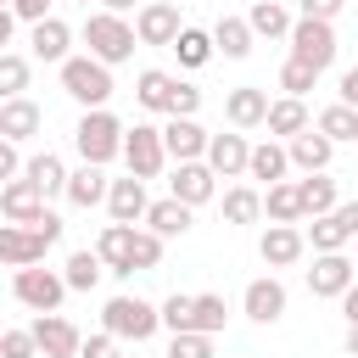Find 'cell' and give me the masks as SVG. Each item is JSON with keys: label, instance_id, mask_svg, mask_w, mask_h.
<instances>
[{"label": "cell", "instance_id": "obj_1", "mask_svg": "<svg viewBox=\"0 0 358 358\" xmlns=\"http://www.w3.org/2000/svg\"><path fill=\"white\" fill-rule=\"evenodd\" d=\"M62 241V218L45 213L39 224H0V263L17 274V268H34L45 263V252Z\"/></svg>", "mask_w": 358, "mask_h": 358}, {"label": "cell", "instance_id": "obj_2", "mask_svg": "<svg viewBox=\"0 0 358 358\" xmlns=\"http://www.w3.org/2000/svg\"><path fill=\"white\" fill-rule=\"evenodd\" d=\"M101 330L106 336H117V341H151L157 330H162V302H145V296H112L106 308H101Z\"/></svg>", "mask_w": 358, "mask_h": 358}, {"label": "cell", "instance_id": "obj_3", "mask_svg": "<svg viewBox=\"0 0 358 358\" xmlns=\"http://www.w3.org/2000/svg\"><path fill=\"white\" fill-rule=\"evenodd\" d=\"M123 140H129V129L101 106V112H84L78 117V129H73V145H78V157L84 162H95V168H106L112 157H123Z\"/></svg>", "mask_w": 358, "mask_h": 358}, {"label": "cell", "instance_id": "obj_4", "mask_svg": "<svg viewBox=\"0 0 358 358\" xmlns=\"http://www.w3.org/2000/svg\"><path fill=\"white\" fill-rule=\"evenodd\" d=\"M84 45H90L95 62L117 67V62L134 56L140 34H134V22H123V17H112V11H90V22H84Z\"/></svg>", "mask_w": 358, "mask_h": 358}, {"label": "cell", "instance_id": "obj_5", "mask_svg": "<svg viewBox=\"0 0 358 358\" xmlns=\"http://www.w3.org/2000/svg\"><path fill=\"white\" fill-rule=\"evenodd\" d=\"M62 90L84 106V112H101L112 101V67L95 62V56H67L62 62Z\"/></svg>", "mask_w": 358, "mask_h": 358}, {"label": "cell", "instance_id": "obj_6", "mask_svg": "<svg viewBox=\"0 0 358 358\" xmlns=\"http://www.w3.org/2000/svg\"><path fill=\"white\" fill-rule=\"evenodd\" d=\"M67 291H73V285H67V274H56V268H39V263L11 274V296H17L22 308H34V313H56Z\"/></svg>", "mask_w": 358, "mask_h": 358}, {"label": "cell", "instance_id": "obj_7", "mask_svg": "<svg viewBox=\"0 0 358 358\" xmlns=\"http://www.w3.org/2000/svg\"><path fill=\"white\" fill-rule=\"evenodd\" d=\"M291 56L308 62L313 73H324L336 62V22H313V17H296L291 28Z\"/></svg>", "mask_w": 358, "mask_h": 358}, {"label": "cell", "instance_id": "obj_8", "mask_svg": "<svg viewBox=\"0 0 358 358\" xmlns=\"http://www.w3.org/2000/svg\"><path fill=\"white\" fill-rule=\"evenodd\" d=\"M123 162H129V173H134V179H157V173H162V162H168L162 129L134 123V129H129V140H123Z\"/></svg>", "mask_w": 358, "mask_h": 358}, {"label": "cell", "instance_id": "obj_9", "mask_svg": "<svg viewBox=\"0 0 358 358\" xmlns=\"http://www.w3.org/2000/svg\"><path fill=\"white\" fill-rule=\"evenodd\" d=\"M134 34H140V45H168V50H173V39L185 34L179 6H168V0H145V6L134 11Z\"/></svg>", "mask_w": 358, "mask_h": 358}, {"label": "cell", "instance_id": "obj_10", "mask_svg": "<svg viewBox=\"0 0 358 358\" xmlns=\"http://www.w3.org/2000/svg\"><path fill=\"white\" fill-rule=\"evenodd\" d=\"M358 285V274H352V263H347V252H319L313 257V268H308V291L313 296H347Z\"/></svg>", "mask_w": 358, "mask_h": 358}, {"label": "cell", "instance_id": "obj_11", "mask_svg": "<svg viewBox=\"0 0 358 358\" xmlns=\"http://www.w3.org/2000/svg\"><path fill=\"white\" fill-rule=\"evenodd\" d=\"M162 145H168L173 162H207L213 134H207L196 117H168V123H162Z\"/></svg>", "mask_w": 358, "mask_h": 358}, {"label": "cell", "instance_id": "obj_12", "mask_svg": "<svg viewBox=\"0 0 358 358\" xmlns=\"http://www.w3.org/2000/svg\"><path fill=\"white\" fill-rule=\"evenodd\" d=\"M168 196L185 201V207H207V201L218 196V173H213L207 162H179L173 179H168Z\"/></svg>", "mask_w": 358, "mask_h": 358}, {"label": "cell", "instance_id": "obj_13", "mask_svg": "<svg viewBox=\"0 0 358 358\" xmlns=\"http://www.w3.org/2000/svg\"><path fill=\"white\" fill-rule=\"evenodd\" d=\"M0 213H6V224H39L50 207H45V190H39L34 179H6V190H0Z\"/></svg>", "mask_w": 358, "mask_h": 358}, {"label": "cell", "instance_id": "obj_14", "mask_svg": "<svg viewBox=\"0 0 358 358\" xmlns=\"http://www.w3.org/2000/svg\"><path fill=\"white\" fill-rule=\"evenodd\" d=\"M134 224H106L101 229V241H95V252H101V263H106V274H117V280H134Z\"/></svg>", "mask_w": 358, "mask_h": 358}, {"label": "cell", "instance_id": "obj_15", "mask_svg": "<svg viewBox=\"0 0 358 358\" xmlns=\"http://www.w3.org/2000/svg\"><path fill=\"white\" fill-rule=\"evenodd\" d=\"M302 252H308V229H296V224H268L263 241H257V257L268 268H291Z\"/></svg>", "mask_w": 358, "mask_h": 358}, {"label": "cell", "instance_id": "obj_16", "mask_svg": "<svg viewBox=\"0 0 358 358\" xmlns=\"http://www.w3.org/2000/svg\"><path fill=\"white\" fill-rule=\"evenodd\" d=\"M34 341H39L45 358H78V347H84L78 324L62 319V313H39V319H34Z\"/></svg>", "mask_w": 358, "mask_h": 358}, {"label": "cell", "instance_id": "obj_17", "mask_svg": "<svg viewBox=\"0 0 358 358\" xmlns=\"http://www.w3.org/2000/svg\"><path fill=\"white\" fill-rule=\"evenodd\" d=\"M268 95L257 90V84H235L229 95H224V117H229V129H263L268 123Z\"/></svg>", "mask_w": 358, "mask_h": 358}, {"label": "cell", "instance_id": "obj_18", "mask_svg": "<svg viewBox=\"0 0 358 358\" xmlns=\"http://www.w3.org/2000/svg\"><path fill=\"white\" fill-rule=\"evenodd\" d=\"M241 308H246L252 324H274V319L285 313V285H280L274 274H257V280L241 291Z\"/></svg>", "mask_w": 358, "mask_h": 358}, {"label": "cell", "instance_id": "obj_19", "mask_svg": "<svg viewBox=\"0 0 358 358\" xmlns=\"http://www.w3.org/2000/svg\"><path fill=\"white\" fill-rule=\"evenodd\" d=\"M207 168H213L218 179H241V173L252 168V145H246V134H213V145H207Z\"/></svg>", "mask_w": 358, "mask_h": 358}, {"label": "cell", "instance_id": "obj_20", "mask_svg": "<svg viewBox=\"0 0 358 358\" xmlns=\"http://www.w3.org/2000/svg\"><path fill=\"white\" fill-rule=\"evenodd\" d=\"M106 213H112V224H140L145 213H151V201H145V179H112V196H106Z\"/></svg>", "mask_w": 358, "mask_h": 358}, {"label": "cell", "instance_id": "obj_21", "mask_svg": "<svg viewBox=\"0 0 358 358\" xmlns=\"http://www.w3.org/2000/svg\"><path fill=\"white\" fill-rule=\"evenodd\" d=\"M67 45H73V28L62 22V17H45V22H34V34H28V50H34V62H67Z\"/></svg>", "mask_w": 358, "mask_h": 358}, {"label": "cell", "instance_id": "obj_22", "mask_svg": "<svg viewBox=\"0 0 358 358\" xmlns=\"http://www.w3.org/2000/svg\"><path fill=\"white\" fill-rule=\"evenodd\" d=\"M39 123H45V112L28 101V95H17V101H0V140H34L39 134Z\"/></svg>", "mask_w": 358, "mask_h": 358}, {"label": "cell", "instance_id": "obj_23", "mask_svg": "<svg viewBox=\"0 0 358 358\" xmlns=\"http://www.w3.org/2000/svg\"><path fill=\"white\" fill-rule=\"evenodd\" d=\"M285 151H291V168H302V173H324V168H330V157H336V140H330V134H319V129H308V134L285 140Z\"/></svg>", "mask_w": 358, "mask_h": 358}, {"label": "cell", "instance_id": "obj_24", "mask_svg": "<svg viewBox=\"0 0 358 358\" xmlns=\"http://www.w3.org/2000/svg\"><path fill=\"white\" fill-rule=\"evenodd\" d=\"M173 90H179V78L162 73V67H145V73L134 78V101H140L145 112H173Z\"/></svg>", "mask_w": 358, "mask_h": 358}, {"label": "cell", "instance_id": "obj_25", "mask_svg": "<svg viewBox=\"0 0 358 358\" xmlns=\"http://www.w3.org/2000/svg\"><path fill=\"white\" fill-rule=\"evenodd\" d=\"M274 140H296V134H308L313 123H308V101H296V95H280L274 106H268V123H263Z\"/></svg>", "mask_w": 358, "mask_h": 358}, {"label": "cell", "instance_id": "obj_26", "mask_svg": "<svg viewBox=\"0 0 358 358\" xmlns=\"http://www.w3.org/2000/svg\"><path fill=\"white\" fill-rule=\"evenodd\" d=\"M106 196H112V179H106L95 162L73 168V179H67V201H73V207H84V213H90V207H101Z\"/></svg>", "mask_w": 358, "mask_h": 358}, {"label": "cell", "instance_id": "obj_27", "mask_svg": "<svg viewBox=\"0 0 358 358\" xmlns=\"http://www.w3.org/2000/svg\"><path fill=\"white\" fill-rule=\"evenodd\" d=\"M246 22H252V34H257V39H291V28H296V17H291L280 0H252Z\"/></svg>", "mask_w": 358, "mask_h": 358}, {"label": "cell", "instance_id": "obj_28", "mask_svg": "<svg viewBox=\"0 0 358 358\" xmlns=\"http://www.w3.org/2000/svg\"><path fill=\"white\" fill-rule=\"evenodd\" d=\"M296 190H302V218H330V213L341 207L330 173H308V179H296Z\"/></svg>", "mask_w": 358, "mask_h": 358}, {"label": "cell", "instance_id": "obj_29", "mask_svg": "<svg viewBox=\"0 0 358 358\" xmlns=\"http://www.w3.org/2000/svg\"><path fill=\"white\" fill-rule=\"evenodd\" d=\"M291 173V151L280 145V140H263V145H252V168H246V179H263V185H280Z\"/></svg>", "mask_w": 358, "mask_h": 358}, {"label": "cell", "instance_id": "obj_30", "mask_svg": "<svg viewBox=\"0 0 358 358\" xmlns=\"http://www.w3.org/2000/svg\"><path fill=\"white\" fill-rule=\"evenodd\" d=\"M22 179H34L45 196H67V162L56 157V151H39V157H28V168H22Z\"/></svg>", "mask_w": 358, "mask_h": 358}, {"label": "cell", "instance_id": "obj_31", "mask_svg": "<svg viewBox=\"0 0 358 358\" xmlns=\"http://www.w3.org/2000/svg\"><path fill=\"white\" fill-rule=\"evenodd\" d=\"M263 213H268V224H302V190H296V179L268 185L263 190Z\"/></svg>", "mask_w": 358, "mask_h": 358}, {"label": "cell", "instance_id": "obj_32", "mask_svg": "<svg viewBox=\"0 0 358 358\" xmlns=\"http://www.w3.org/2000/svg\"><path fill=\"white\" fill-rule=\"evenodd\" d=\"M257 218H263V190H257V185H229V190H224V224L246 229V224H257Z\"/></svg>", "mask_w": 358, "mask_h": 358}, {"label": "cell", "instance_id": "obj_33", "mask_svg": "<svg viewBox=\"0 0 358 358\" xmlns=\"http://www.w3.org/2000/svg\"><path fill=\"white\" fill-rule=\"evenodd\" d=\"M252 39H257V34H252V22H246V17H218V22H213V45H218L229 62L252 56Z\"/></svg>", "mask_w": 358, "mask_h": 358}, {"label": "cell", "instance_id": "obj_34", "mask_svg": "<svg viewBox=\"0 0 358 358\" xmlns=\"http://www.w3.org/2000/svg\"><path fill=\"white\" fill-rule=\"evenodd\" d=\"M190 213H196V207H185V201L162 196V201H151V213H145V229H157L162 241H173V235H185V229H190Z\"/></svg>", "mask_w": 358, "mask_h": 358}, {"label": "cell", "instance_id": "obj_35", "mask_svg": "<svg viewBox=\"0 0 358 358\" xmlns=\"http://www.w3.org/2000/svg\"><path fill=\"white\" fill-rule=\"evenodd\" d=\"M62 274H67V285H73V291H95V285H101V274H106V263H101V252H95V246H78V252H67Z\"/></svg>", "mask_w": 358, "mask_h": 358}, {"label": "cell", "instance_id": "obj_36", "mask_svg": "<svg viewBox=\"0 0 358 358\" xmlns=\"http://www.w3.org/2000/svg\"><path fill=\"white\" fill-rule=\"evenodd\" d=\"M213 50H218V45H213V34H201V28H190V22H185V34L173 39L179 67H207V62H213Z\"/></svg>", "mask_w": 358, "mask_h": 358}, {"label": "cell", "instance_id": "obj_37", "mask_svg": "<svg viewBox=\"0 0 358 358\" xmlns=\"http://www.w3.org/2000/svg\"><path fill=\"white\" fill-rule=\"evenodd\" d=\"M347 241H352V229H347V224H341L336 213H330V218H313V224H308V246H313V257H319V252H341Z\"/></svg>", "mask_w": 358, "mask_h": 358}, {"label": "cell", "instance_id": "obj_38", "mask_svg": "<svg viewBox=\"0 0 358 358\" xmlns=\"http://www.w3.org/2000/svg\"><path fill=\"white\" fill-rule=\"evenodd\" d=\"M313 129L319 134H330V140H358V106H324L319 117H313Z\"/></svg>", "mask_w": 358, "mask_h": 358}, {"label": "cell", "instance_id": "obj_39", "mask_svg": "<svg viewBox=\"0 0 358 358\" xmlns=\"http://www.w3.org/2000/svg\"><path fill=\"white\" fill-rule=\"evenodd\" d=\"M162 330H168V336H185V330H196V296L173 291V296L162 302Z\"/></svg>", "mask_w": 358, "mask_h": 358}, {"label": "cell", "instance_id": "obj_40", "mask_svg": "<svg viewBox=\"0 0 358 358\" xmlns=\"http://www.w3.org/2000/svg\"><path fill=\"white\" fill-rule=\"evenodd\" d=\"M0 90H6V101H17L28 90V56L22 50H0Z\"/></svg>", "mask_w": 358, "mask_h": 358}, {"label": "cell", "instance_id": "obj_41", "mask_svg": "<svg viewBox=\"0 0 358 358\" xmlns=\"http://www.w3.org/2000/svg\"><path fill=\"white\" fill-rule=\"evenodd\" d=\"M224 319H229L224 296H218V291H201V296H196V330H201V336H218Z\"/></svg>", "mask_w": 358, "mask_h": 358}, {"label": "cell", "instance_id": "obj_42", "mask_svg": "<svg viewBox=\"0 0 358 358\" xmlns=\"http://www.w3.org/2000/svg\"><path fill=\"white\" fill-rule=\"evenodd\" d=\"M313 84H319V73H313V67H308V62H296V56H285V67H280V90H285V95H296V101H302V95H308V90H313Z\"/></svg>", "mask_w": 358, "mask_h": 358}, {"label": "cell", "instance_id": "obj_43", "mask_svg": "<svg viewBox=\"0 0 358 358\" xmlns=\"http://www.w3.org/2000/svg\"><path fill=\"white\" fill-rule=\"evenodd\" d=\"M162 263V235L157 229H140L134 235V274H145V268H157Z\"/></svg>", "mask_w": 358, "mask_h": 358}, {"label": "cell", "instance_id": "obj_44", "mask_svg": "<svg viewBox=\"0 0 358 358\" xmlns=\"http://www.w3.org/2000/svg\"><path fill=\"white\" fill-rule=\"evenodd\" d=\"M168 358H213V336L185 330V336H173V341H168Z\"/></svg>", "mask_w": 358, "mask_h": 358}, {"label": "cell", "instance_id": "obj_45", "mask_svg": "<svg viewBox=\"0 0 358 358\" xmlns=\"http://www.w3.org/2000/svg\"><path fill=\"white\" fill-rule=\"evenodd\" d=\"M34 352H39L34 330H6L0 336V358H34Z\"/></svg>", "mask_w": 358, "mask_h": 358}, {"label": "cell", "instance_id": "obj_46", "mask_svg": "<svg viewBox=\"0 0 358 358\" xmlns=\"http://www.w3.org/2000/svg\"><path fill=\"white\" fill-rule=\"evenodd\" d=\"M196 106H201V90L179 78V90H173V112H168V117H196Z\"/></svg>", "mask_w": 358, "mask_h": 358}, {"label": "cell", "instance_id": "obj_47", "mask_svg": "<svg viewBox=\"0 0 358 358\" xmlns=\"http://www.w3.org/2000/svg\"><path fill=\"white\" fill-rule=\"evenodd\" d=\"M78 358H123V352H117V336H106V330H101V336H84Z\"/></svg>", "mask_w": 358, "mask_h": 358}, {"label": "cell", "instance_id": "obj_48", "mask_svg": "<svg viewBox=\"0 0 358 358\" xmlns=\"http://www.w3.org/2000/svg\"><path fill=\"white\" fill-rule=\"evenodd\" d=\"M347 0H296V17H313V22H336V11H341Z\"/></svg>", "mask_w": 358, "mask_h": 358}, {"label": "cell", "instance_id": "obj_49", "mask_svg": "<svg viewBox=\"0 0 358 358\" xmlns=\"http://www.w3.org/2000/svg\"><path fill=\"white\" fill-rule=\"evenodd\" d=\"M22 151H17V140H0V179H22Z\"/></svg>", "mask_w": 358, "mask_h": 358}, {"label": "cell", "instance_id": "obj_50", "mask_svg": "<svg viewBox=\"0 0 358 358\" xmlns=\"http://www.w3.org/2000/svg\"><path fill=\"white\" fill-rule=\"evenodd\" d=\"M50 6H56V0H11L17 22H28V28H34V22H45V17H50Z\"/></svg>", "mask_w": 358, "mask_h": 358}, {"label": "cell", "instance_id": "obj_51", "mask_svg": "<svg viewBox=\"0 0 358 358\" xmlns=\"http://www.w3.org/2000/svg\"><path fill=\"white\" fill-rule=\"evenodd\" d=\"M341 106H358V67L341 73Z\"/></svg>", "mask_w": 358, "mask_h": 358}, {"label": "cell", "instance_id": "obj_52", "mask_svg": "<svg viewBox=\"0 0 358 358\" xmlns=\"http://www.w3.org/2000/svg\"><path fill=\"white\" fill-rule=\"evenodd\" d=\"M341 313H347V330H358V285L341 296Z\"/></svg>", "mask_w": 358, "mask_h": 358}, {"label": "cell", "instance_id": "obj_53", "mask_svg": "<svg viewBox=\"0 0 358 358\" xmlns=\"http://www.w3.org/2000/svg\"><path fill=\"white\" fill-rule=\"evenodd\" d=\"M336 218H341V224L358 235V201H341V207H336Z\"/></svg>", "mask_w": 358, "mask_h": 358}, {"label": "cell", "instance_id": "obj_54", "mask_svg": "<svg viewBox=\"0 0 358 358\" xmlns=\"http://www.w3.org/2000/svg\"><path fill=\"white\" fill-rule=\"evenodd\" d=\"M145 0H101V11H112V17H123V11H140Z\"/></svg>", "mask_w": 358, "mask_h": 358}, {"label": "cell", "instance_id": "obj_55", "mask_svg": "<svg viewBox=\"0 0 358 358\" xmlns=\"http://www.w3.org/2000/svg\"><path fill=\"white\" fill-rule=\"evenodd\" d=\"M341 347H347V358H358V330H347V341H341Z\"/></svg>", "mask_w": 358, "mask_h": 358}, {"label": "cell", "instance_id": "obj_56", "mask_svg": "<svg viewBox=\"0 0 358 358\" xmlns=\"http://www.w3.org/2000/svg\"><path fill=\"white\" fill-rule=\"evenodd\" d=\"M73 6H90V0H73Z\"/></svg>", "mask_w": 358, "mask_h": 358}, {"label": "cell", "instance_id": "obj_57", "mask_svg": "<svg viewBox=\"0 0 358 358\" xmlns=\"http://www.w3.org/2000/svg\"><path fill=\"white\" fill-rule=\"evenodd\" d=\"M352 145H358V140H352Z\"/></svg>", "mask_w": 358, "mask_h": 358}]
</instances>
